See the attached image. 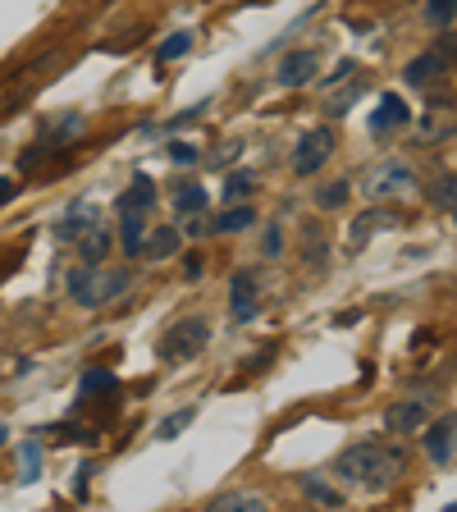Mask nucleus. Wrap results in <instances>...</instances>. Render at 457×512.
<instances>
[{
  "instance_id": "18",
  "label": "nucleus",
  "mask_w": 457,
  "mask_h": 512,
  "mask_svg": "<svg viewBox=\"0 0 457 512\" xmlns=\"http://www.w3.org/2000/svg\"><path fill=\"white\" fill-rule=\"evenodd\" d=\"M252 224H256L252 206H229V211H224L211 229H215V234H243V229H252Z\"/></svg>"
},
{
  "instance_id": "1",
  "label": "nucleus",
  "mask_w": 457,
  "mask_h": 512,
  "mask_svg": "<svg viewBox=\"0 0 457 512\" xmlns=\"http://www.w3.org/2000/svg\"><path fill=\"white\" fill-rule=\"evenodd\" d=\"M403 467H407V458L398 453V448H384V444H375V439H366V444L343 448L334 476L348 480V485H362V490L375 494V490H384V485H394Z\"/></svg>"
},
{
  "instance_id": "17",
  "label": "nucleus",
  "mask_w": 457,
  "mask_h": 512,
  "mask_svg": "<svg viewBox=\"0 0 457 512\" xmlns=\"http://www.w3.org/2000/svg\"><path fill=\"white\" fill-rule=\"evenodd\" d=\"M124 211H151V206H156V183L147 179V174H138V179H133V188L124 192Z\"/></svg>"
},
{
  "instance_id": "9",
  "label": "nucleus",
  "mask_w": 457,
  "mask_h": 512,
  "mask_svg": "<svg viewBox=\"0 0 457 512\" xmlns=\"http://www.w3.org/2000/svg\"><path fill=\"white\" fill-rule=\"evenodd\" d=\"M407 188H412V170H407L403 160H389V165H384V170L371 179V192H375V197H389V192H407Z\"/></svg>"
},
{
  "instance_id": "33",
  "label": "nucleus",
  "mask_w": 457,
  "mask_h": 512,
  "mask_svg": "<svg viewBox=\"0 0 457 512\" xmlns=\"http://www.w3.org/2000/svg\"><path fill=\"white\" fill-rule=\"evenodd\" d=\"M170 156L179 160V165H192V160H197V147H188V142H174V147H170Z\"/></svg>"
},
{
  "instance_id": "4",
  "label": "nucleus",
  "mask_w": 457,
  "mask_h": 512,
  "mask_svg": "<svg viewBox=\"0 0 457 512\" xmlns=\"http://www.w3.org/2000/svg\"><path fill=\"white\" fill-rule=\"evenodd\" d=\"M407 83L421 92H435V106H444V83H448V55L444 51H426L407 64Z\"/></svg>"
},
{
  "instance_id": "20",
  "label": "nucleus",
  "mask_w": 457,
  "mask_h": 512,
  "mask_svg": "<svg viewBox=\"0 0 457 512\" xmlns=\"http://www.w3.org/2000/svg\"><path fill=\"white\" fill-rule=\"evenodd\" d=\"M380 224H384V229H389V224H398V215H394V211H371V215H362V220L352 224V243L362 247L366 238H371L375 229H380Z\"/></svg>"
},
{
  "instance_id": "26",
  "label": "nucleus",
  "mask_w": 457,
  "mask_h": 512,
  "mask_svg": "<svg viewBox=\"0 0 457 512\" xmlns=\"http://www.w3.org/2000/svg\"><path fill=\"white\" fill-rule=\"evenodd\" d=\"M430 202L444 206V211H457V174H444V179H435V188H430Z\"/></svg>"
},
{
  "instance_id": "31",
  "label": "nucleus",
  "mask_w": 457,
  "mask_h": 512,
  "mask_svg": "<svg viewBox=\"0 0 457 512\" xmlns=\"http://www.w3.org/2000/svg\"><path fill=\"white\" fill-rule=\"evenodd\" d=\"M83 389H87V394H115V375H110V371H87L83 375Z\"/></svg>"
},
{
  "instance_id": "27",
  "label": "nucleus",
  "mask_w": 457,
  "mask_h": 512,
  "mask_svg": "<svg viewBox=\"0 0 457 512\" xmlns=\"http://www.w3.org/2000/svg\"><path fill=\"white\" fill-rule=\"evenodd\" d=\"M457 19V0H426V23L430 28H448Z\"/></svg>"
},
{
  "instance_id": "19",
  "label": "nucleus",
  "mask_w": 457,
  "mask_h": 512,
  "mask_svg": "<svg viewBox=\"0 0 457 512\" xmlns=\"http://www.w3.org/2000/svg\"><path fill=\"white\" fill-rule=\"evenodd\" d=\"M206 202H211V192H206L202 183H183V188L174 192V206H179V215H202Z\"/></svg>"
},
{
  "instance_id": "3",
  "label": "nucleus",
  "mask_w": 457,
  "mask_h": 512,
  "mask_svg": "<svg viewBox=\"0 0 457 512\" xmlns=\"http://www.w3.org/2000/svg\"><path fill=\"white\" fill-rule=\"evenodd\" d=\"M334 156V128H311L298 138V151H293V174L298 179H311V174L325 170V160Z\"/></svg>"
},
{
  "instance_id": "32",
  "label": "nucleus",
  "mask_w": 457,
  "mask_h": 512,
  "mask_svg": "<svg viewBox=\"0 0 457 512\" xmlns=\"http://www.w3.org/2000/svg\"><path fill=\"white\" fill-rule=\"evenodd\" d=\"M247 192H252V174H229V179H224V197H229V202H243Z\"/></svg>"
},
{
  "instance_id": "37",
  "label": "nucleus",
  "mask_w": 457,
  "mask_h": 512,
  "mask_svg": "<svg viewBox=\"0 0 457 512\" xmlns=\"http://www.w3.org/2000/svg\"><path fill=\"white\" fill-rule=\"evenodd\" d=\"M448 215H453V224H457V211H448Z\"/></svg>"
},
{
  "instance_id": "5",
  "label": "nucleus",
  "mask_w": 457,
  "mask_h": 512,
  "mask_svg": "<svg viewBox=\"0 0 457 512\" xmlns=\"http://www.w3.org/2000/svg\"><path fill=\"white\" fill-rule=\"evenodd\" d=\"M430 426V407L421 398H407V403H394L384 412V430L389 435H421Z\"/></svg>"
},
{
  "instance_id": "29",
  "label": "nucleus",
  "mask_w": 457,
  "mask_h": 512,
  "mask_svg": "<svg viewBox=\"0 0 457 512\" xmlns=\"http://www.w3.org/2000/svg\"><path fill=\"white\" fill-rule=\"evenodd\" d=\"M302 490H307L316 503H325V508H339V503H343V494H339V490H330L325 480H302Z\"/></svg>"
},
{
  "instance_id": "36",
  "label": "nucleus",
  "mask_w": 457,
  "mask_h": 512,
  "mask_svg": "<svg viewBox=\"0 0 457 512\" xmlns=\"http://www.w3.org/2000/svg\"><path fill=\"white\" fill-rule=\"evenodd\" d=\"M10 197H14V179H0V206L10 202Z\"/></svg>"
},
{
  "instance_id": "30",
  "label": "nucleus",
  "mask_w": 457,
  "mask_h": 512,
  "mask_svg": "<svg viewBox=\"0 0 457 512\" xmlns=\"http://www.w3.org/2000/svg\"><path fill=\"white\" fill-rule=\"evenodd\" d=\"M188 51H192V32H174L170 42L160 46V64H165V60H179V55H188Z\"/></svg>"
},
{
  "instance_id": "35",
  "label": "nucleus",
  "mask_w": 457,
  "mask_h": 512,
  "mask_svg": "<svg viewBox=\"0 0 457 512\" xmlns=\"http://www.w3.org/2000/svg\"><path fill=\"white\" fill-rule=\"evenodd\" d=\"M183 270H188V275L197 279V275H202V270H206V261H202V256H188V261H183Z\"/></svg>"
},
{
  "instance_id": "13",
  "label": "nucleus",
  "mask_w": 457,
  "mask_h": 512,
  "mask_svg": "<svg viewBox=\"0 0 457 512\" xmlns=\"http://www.w3.org/2000/svg\"><path fill=\"white\" fill-rule=\"evenodd\" d=\"M124 288H128V270H101V275H96L92 307H106V302H115Z\"/></svg>"
},
{
  "instance_id": "16",
  "label": "nucleus",
  "mask_w": 457,
  "mask_h": 512,
  "mask_svg": "<svg viewBox=\"0 0 457 512\" xmlns=\"http://www.w3.org/2000/svg\"><path fill=\"white\" fill-rule=\"evenodd\" d=\"M78 252H83V261L87 266H101L106 261V252H110V234L96 224V229H87L83 238H78Z\"/></svg>"
},
{
  "instance_id": "25",
  "label": "nucleus",
  "mask_w": 457,
  "mask_h": 512,
  "mask_svg": "<svg viewBox=\"0 0 457 512\" xmlns=\"http://www.w3.org/2000/svg\"><path fill=\"white\" fill-rule=\"evenodd\" d=\"M453 128H457L453 115H426V119H421V138H426V142H444Z\"/></svg>"
},
{
  "instance_id": "14",
  "label": "nucleus",
  "mask_w": 457,
  "mask_h": 512,
  "mask_svg": "<svg viewBox=\"0 0 457 512\" xmlns=\"http://www.w3.org/2000/svg\"><path fill=\"white\" fill-rule=\"evenodd\" d=\"M119 243H124L128 256H142V243H147V224H142V211H124V224H119Z\"/></svg>"
},
{
  "instance_id": "11",
  "label": "nucleus",
  "mask_w": 457,
  "mask_h": 512,
  "mask_svg": "<svg viewBox=\"0 0 457 512\" xmlns=\"http://www.w3.org/2000/svg\"><path fill=\"white\" fill-rule=\"evenodd\" d=\"M229 311H234L238 325H247V320L256 316V284H252V275H238V279H234V293H229Z\"/></svg>"
},
{
  "instance_id": "2",
  "label": "nucleus",
  "mask_w": 457,
  "mask_h": 512,
  "mask_svg": "<svg viewBox=\"0 0 457 512\" xmlns=\"http://www.w3.org/2000/svg\"><path fill=\"white\" fill-rule=\"evenodd\" d=\"M206 343H211V325H206L202 316H188L160 339V357H165V362H188V357H197V352L206 348Z\"/></svg>"
},
{
  "instance_id": "15",
  "label": "nucleus",
  "mask_w": 457,
  "mask_h": 512,
  "mask_svg": "<svg viewBox=\"0 0 457 512\" xmlns=\"http://www.w3.org/2000/svg\"><path fill=\"white\" fill-rule=\"evenodd\" d=\"M179 243H183L179 229H156V234L142 243V256H151V261H165V256L179 252Z\"/></svg>"
},
{
  "instance_id": "8",
  "label": "nucleus",
  "mask_w": 457,
  "mask_h": 512,
  "mask_svg": "<svg viewBox=\"0 0 457 512\" xmlns=\"http://www.w3.org/2000/svg\"><path fill=\"white\" fill-rule=\"evenodd\" d=\"M407 119H412V115H407L403 96L389 92V96L380 101V110L371 115V133H394V128H403V124H407Z\"/></svg>"
},
{
  "instance_id": "21",
  "label": "nucleus",
  "mask_w": 457,
  "mask_h": 512,
  "mask_svg": "<svg viewBox=\"0 0 457 512\" xmlns=\"http://www.w3.org/2000/svg\"><path fill=\"white\" fill-rule=\"evenodd\" d=\"M357 96H366V78H352L348 87L330 92V96H325V110H330V115H343V110H348L352 101H357Z\"/></svg>"
},
{
  "instance_id": "7",
  "label": "nucleus",
  "mask_w": 457,
  "mask_h": 512,
  "mask_svg": "<svg viewBox=\"0 0 457 512\" xmlns=\"http://www.w3.org/2000/svg\"><path fill=\"white\" fill-rule=\"evenodd\" d=\"M453 439H457V416H444V421H430L421 444H426V453L435 462H448L453 458Z\"/></svg>"
},
{
  "instance_id": "12",
  "label": "nucleus",
  "mask_w": 457,
  "mask_h": 512,
  "mask_svg": "<svg viewBox=\"0 0 457 512\" xmlns=\"http://www.w3.org/2000/svg\"><path fill=\"white\" fill-rule=\"evenodd\" d=\"M96 275H101V270H96V266H78V270H69V279H64V284H69V298H74L78 307H92Z\"/></svg>"
},
{
  "instance_id": "22",
  "label": "nucleus",
  "mask_w": 457,
  "mask_h": 512,
  "mask_svg": "<svg viewBox=\"0 0 457 512\" xmlns=\"http://www.w3.org/2000/svg\"><path fill=\"white\" fill-rule=\"evenodd\" d=\"M348 197H352L348 179H339V183H325V188L316 192V206L320 211H339V206H348Z\"/></svg>"
},
{
  "instance_id": "24",
  "label": "nucleus",
  "mask_w": 457,
  "mask_h": 512,
  "mask_svg": "<svg viewBox=\"0 0 457 512\" xmlns=\"http://www.w3.org/2000/svg\"><path fill=\"white\" fill-rule=\"evenodd\" d=\"M192 421H197V407H183V412H174V416H165V421H160L156 435H160V439H179L183 430L192 426Z\"/></svg>"
},
{
  "instance_id": "34",
  "label": "nucleus",
  "mask_w": 457,
  "mask_h": 512,
  "mask_svg": "<svg viewBox=\"0 0 457 512\" xmlns=\"http://www.w3.org/2000/svg\"><path fill=\"white\" fill-rule=\"evenodd\" d=\"M279 247H284V234H279V229H266V256H279Z\"/></svg>"
},
{
  "instance_id": "23",
  "label": "nucleus",
  "mask_w": 457,
  "mask_h": 512,
  "mask_svg": "<svg viewBox=\"0 0 457 512\" xmlns=\"http://www.w3.org/2000/svg\"><path fill=\"white\" fill-rule=\"evenodd\" d=\"M266 503L256 499V494H220V499L211 503V512H261Z\"/></svg>"
},
{
  "instance_id": "28",
  "label": "nucleus",
  "mask_w": 457,
  "mask_h": 512,
  "mask_svg": "<svg viewBox=\"0 0 457 512\" xmlns=\"http://www.w3.org/2000/svg\"><path fill=\"white\" fill-rule=\"evenodd\" d=\"M302 247H307V252H302L307 256V266H320V261H325V238H320V229L307 224V229H302Z\"/></svg>"
},
{
  "instance_id": "6",
  "label": "nucleus",
  "mask_w": 457,
  "mask_h": 512,
  "mask_svg": "<svg viewBox=\"0 0 457 512\" xmlns=\"http://www.w3.org/2000/svg\"><path fill=\"white\" fill-rule=\"evenodd\" d=\"M311 74H316V55L311 51H288L275 69V83L279 87H307Z\"/></svg>"
},
{
  "instance_id": "10",
  "label": "nucleus",
  "mask_w": 457,
  "mask_h": 512,
  "mask_svg": "<svg viewBox=\"0 0 457 512\" xmlns=\"http://www.w3.org/2000/svg\"><path fill=\"white\" fill-rule=\"evenodd\" d=\"M87 229H96V206H74L69 220L55 224V238H60V243H78Z\"/></svg>"
}]
</instances>
